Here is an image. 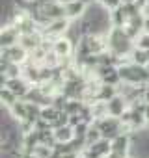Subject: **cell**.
Returning a JSON list of instances; mask_svg holds the SVG:
<instances>
[{
	"label": "cell",
	"mask_w": 149,
	"mask_h": 158,
	"mask_svg": "<svg viewBox=\"0 0 149 158\" xmlns=\"http://www.w3.org/2000/svg\"><path fill=\"white\" fill-rule=\"evenodd\" d=\"M93 125L103 132V138H106V139H110V141H112L116 136H119L121 132H132L129 127H125V125L121 123L119 117H112V115H104V117H101V119H95Z\"/></svg>",
	"instance_id": "6da1fadb"
},
{
	"label": "cell",
	"mask_w": 149,
	"mask_h": 158,
	"mask_svg": "<svg viewBox=\"0 0 149 158\" xmlns=\"http://www.w3.org/2000/svg\"><path fill=\"white\" fill-rule=\"evenodd\" d=\"M2 60H8V61H13V63H21L24 65L28 60H30V52L19 43V45H13V47H8V48H2Z\"/></svg>",
	"instance_id": "7a4b0ae2"
},
{
	"label": "cell",
	"mask_w": 149,
	"mask_h": 158,
	"mask_svg": "<svg viewBox=\"0 0 149 158\" xmlns=\"http://www.w3.org/2000/svg\"><path fill=\"white\" fill-rule=\"evenodd\" d=\"M63 6H65V17L69 21L82 19L86 15V10H88V4L84 0H65Z\"/></svg>",
	"instance_id": "3957f363"
},
{
	"label": "cell",
	"mask_w": 149,
	"mask_h": 158,
	"mask_svg": "<svg viewBox=\"0 0 149 158\" xmlns=\"http://www.w3.org/2000/svg\"><path fill=\"white\" fill-rule=\"evenodd\" d=\"M6 88H10L19 99H26V95H28L30 89H32V84L26 80L24 76H15V78H8Z\"/></svg>",
	"instance_id": "277c9868"
},
{
	"label": "cell",
	"mask_w": 149,
	"mask_h": 158,
	"mask_svg": "<svg viewBox=\"0 0 149 158\" xmlns=\"http://www.w3.org/2000/svg\"><path fill=\"white\" fill-rule=\"evenodd\" d=\"M21 41V32L17 30V26L13 24H6L0 32V47L2 48H8V47H13V45H19Z\"/></svg>",
	"instance_id": "5b68a950"
},
{
	"label": "cell",
	"mask_w": 149,
	"mask_h": 158,
	"mask_svg": "<svg viewBox=\"0 0 149 158\" xmlns=\"http://www.w3.org/2000/svg\"><path fill=\"white\" fill-rule=\"evenodd\" d=\"M106 110H108V115H112V117H121V115L129 110V101H127L121 93H117L116 97H112L110 101H106Z\"/></svg>",
	"instance_id": "8992f818"
},
{
	"label": "cell",
	"mask_w": 149,
	"mask_h": 158,
	"mask_svg": "<svg viewBox=\"0 0 149 158\" xmlns=\"http://www.w3.org/2000/svg\"><path fill=\"white\" fill-rule=\"evenodd\" d=\"M52 50L60 56V58H71L73 52H74V43L67 37V35H62V37H56L52 41Z\"/></svg>",
	"instance_id": "52a82bcc"
},
{
	"label": "cell",
	"mask_w": 149,
	"mask_h": 158,
	"mask_svg": "<svg viewBox=\"0 0 149 158\" xmlns=\"http://www.w3.org/2000/svg\"><path fill=\"white\" fill-rule=\"evenodd\" d=\"M10 115L19 123V121H26L28 119V106H26V101L24 99H19L11 108H8Z\"/></svg>",
	"instance_id": "ba28073f"
},
{
	"label": "cell",
	"mask_w": 149,
	"mask_h": 158,
	"mask_svg": "<svg viewBox=\"0 0 149 158\" xmlns=\"http://www.w3.org/2000/svg\"><path fill=\"white\" fill-rule=\"evenodd\" d=\"M117 93H119V86H110V84H103V82H101L99 91H97V101L106 102V101H110L112 97H116Z\"/></svg>",
	"instance_id": "9c48e42d"
},
{
	"label": "cell",
	"mask_w": 149,
	"mask_h": 158,
	"mask_svg": "<svg viewBox=\"0 0 149 158\" xmlns=\"http://www.w3.org/2000/svg\"><path fill=\"white\" fill-rule=\"evenodd\" d=\"M54 138L60 143H67V141H71L74 138V128L71 125H63L60 128H54Z\"/></svg>",
	"instance_id": "30bf717a"
},
{
	"label": "cell",
	"mask_w": 149,
	"mask_h": 158,
	"mask_svg": "<svg viewBox=\"0 0 149 158\" xmlns=\"http://www.w3.org/2000/svg\"><path fill=\"white\" fill-rule=\"evenodd\" d=\"M129 61H132V63H136V65H147L149 63V56H147V50H143V48H140V47H134L132 48V52L129 54V58H127Z\"/></svg>",
	"instance_id": "8fae6325"
},
{
	"label": "cell",
	"mask_w": 149,
	"mask_h": 158,
	"mask_svg": "<svg viewBox=\"0 0 149 158\" xmlns=\"http://www.w3.org/2000/svg\"><path fill=\"white\" fill-rule=\"evenodd\" d=\"M110 23H112V28H125L127 23H129V17L125 15V11L121 8L110 11Z\"/></svg>",
	"instance_id": "7c38bea8"
},
{
	"label": "cell",
	"mask_w": 149,
	"mask_h": 158,
	"mask_svg": "<svg viewBox=\"0 0 149 158\" xmlns=\"http://www.w3.org/2000/svg\"><path fill=\"white\" fill-rule=\"evenodd\" d=\"M0 101H2V106L8 110V108H11L17 101H19V97L10 89V88H6V86H2V89H0Z\"/></svg>",
	"instance_id": "4fadbf2b"
},
{
	"label": "cell",
	"mask_w": 149,
	"mask_h": 158,
	"mask_svg": "<svg viewBox=\"0 0 149 158\" xmlns=\"http://www.w3.org/2000/svg\"><path fill=\"white\" fill-rule=\"evenodd\" d=\"M58 114H60V110L54 108L52 104H45V106L41 108V117H43L45 121H49V123H52V121L58 117Z\"/></svg>",
	"instance_id": "5bb4252c"
},
{
	"label": "cell",
	"mask_w": 149,
	"mask_h": 158,
	"mask_svg": "<svg viewBox=\"0 0 149 158\" xmlns=\"http://www.w3.org/2000/svg\"><path fill=\"white\" fill-rule=\"evenodd\" d=\"M99 139H103V132L92 123V127H90V130H88V134H86V147H88V145H93V143L99 141Z\"/></svg>",
	"instance_id": "9a60e30c"
},
{
	"label": "cell",
	"mask_w": 149,
	"mask_h": 158,
	"mask_svg": "<svg viewBox=\"0 0 149 158\" xmlns=\"http://www.w3.org/2000/svg\"><path fill=\"white\" fill-rule=\"evenodd\" d=\"M82 106H84V101H82V99H69L67 104H65V112H67L69 115H71V114H80Z\"/></svg>",
	"instance_id": "2e32d148"
},
{
	"label": "cell",
	"mask_w": 149,
	"mask_h": 158,
	"mask_svg": "<svg viewBox=\"0 0 149 158\" xmlns=\"http://www.w3.org/2000/svg\"><path fill=\"white\" fill-rule=\"evenodd\" d=\"M52 152H54V147L45 145V143H39V145L34 149V154H36L37 158H50V156H52Z\"/></svg>",
	"instance_id": "e0dca14e"
},
{
	"label": "cell",
	"mask_w": 149,
	"mask_h": 158,
	"mask_svg": "<svg viewBox=\"0 0 149 158\" xmlns=\"http://www.w3.org/2000/svg\"><path fill=\"white\" fill-rule=\"evenodd\" d=\"M121 10L125 11V15L130 19V17H134V15H140V13H143L140 8H138V4L136 2H129V4H121Z\"/></svg>",
	"instance_id": "ac0fdd59"
},
{
	"label": "cell",
	"mask_w": 149,
	"mask_h": 158,
	"mask_svg": "<svg viewBox=\"0 0 149 158\" xmlns=\"http://www.w3.org/2000/svg\"><path fill=\"white\" fill-rule=\"evenodd\" d=\"M134 45L140 47V48H143V50H149V32H142V34L136 37Z\"/></svg>",
	"instance_id": "d6986e66"
},
{
	"label": "cell",
	"mask_w": 149,
	"mask_h": 158,
	"mask_svg": "<svg viewBox=\"0 0 149 158\" xmlns=\"http://www.w3.org/2000/svg\"><path fill=\"white\" fill-rule=\"evenodd\" d=\"M99 2L108 10V11H114V10H117V8H121V0H99Z\"/></svg>",
	"instance_id": "ffe728a7"
},
{
	"label": "cell",
	"mask_w": 149,
	"mask_h": 158,
	"mask_svg": "<svg viewBox=\"0 0 149 158\" xmlns=\"http://www.w3.org/2000/svg\"><path fill=\"white\" fill-rule=\"evenodd\" d=\"M82 121H84V117H82L80 114H71V115H69V125H71V127H77V125L82 123Z\"/></svg>",
	"instance_id": "44dd1931"
},
{
	"label": "cell",
	"mask_w": 149,
	"mask_h": 158,
	"mask_svg": "<svg viewBox=\"0 0 149 158\" xmlns=\"http://www.w3.org/2000/svg\"><path fill=\"white\" fill-rule=\"evenodd\" d=\"M136 4H138V8L145 13V11H147V8H149V0H136Z\"/></svg>",
	"instance_id": "7402d4cb"
},
{
	"label": "cell",
	"mask_w": 149,
	"mask_h": 158,
	"mask_svg": "<svg viewBox=\"0 0 149 158\" xmlns=\"http://www.w3.org/2000/svg\"><path fill=\"white\" fill-rule=\"evenodd\" d=\"M106 158H130V156H125V154H121V152H116V151H110Z\"/></svg>",
	"instance_id": "603a6c76"
},
{
	"label": "cell",
	"mask_w": 149,
	"mask_h": 158,
	"mask_svg": "<svg viewBox=\"0 0 149 158\" xmlns=\"http://www.w3.org/2000/svg\"><path fill=\"white\" fill-rule=\"evenodd\" d=\"M143 32H149V13H145V19H143Z\"/></svg>",
	"instance_id": "cb8c5ba5"
},
{
	"label": "cell",
	"mask_w": 149,
	"mask_h": 158,
	"mask_svg": "<svg viewBox=\"0 0 149 158\" xmlns=\"http://www.w3.org/2000/svg\"><path fill=\"white\" fill-rule=\"evenodd\" d=\"M145 121H147V127H149V102H147V108H145Z\"/></svg>",
	"instance_id": "d4e9b609"
},
{
	"label": "cell",
	"mask_w": 149,
	"mask_h": 158,
	"mask_svg": "<svg viewBox=\"0 0 149 158\" xmlns=\"http://www.w3.org/2000/svg\"><path fill=\"white\" fill-rule=\"evenodd\" d=\"M123 4H129V2H136V0H121Z\"/></svg>",
	"instance_id": "484cf974"
},
{
	"label": "cell",
	"mask_w": 149,
	"mask_h": 158,
	"mask_svg": "<svg viewBox=\"0 0 149 158\" xmlns=\"http://www.w3.org/2000/svg\"><path fill=\"white\" fill-rule=\"evenodd\" d=\"M145 69H147V71H149V63H147V65H145Z\"/></svg>",
	"instance_id": "4316f807"
},
{
	"label": "cell",
	"mask_w": 149,
	"mask_h": 158,
	"mask_svg": "<svg viewBox=\"0 0 149 158\" xmlns=\"http://www.w3.org/2000/svg\"><path fill=\"white\" fill-rule=\"evenodd\" d=\"M147 56H149V50H147Z\"/></svg>",
	"instance_id": "83f0119b"
}]
</instances>
